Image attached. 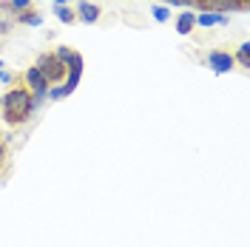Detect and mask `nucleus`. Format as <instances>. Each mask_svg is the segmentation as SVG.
Here are the masks:
<instances>
[{
    "instance_id": "nucleus-1",
    "label": "nucleus",
    "mask_w": 250,
    "mask_h": 247,
    "mask_svg": "<svg viewBox=\"0 0 250 247\" xmlns=\"http://www.w3.org/2000/svg\"><path fill=\"white\" fill-rule=\"evenodd\" d=\"M31 117V91L23 85H15L3 94V123L17 128Z\"/></svg>"
},
{
    "instance_id": "nucleus-18",
    "label": "nucleus",
    "mask_w": 250,
    "mask_h": 247,
    "mask_svg": "<svg viewBox=\"0 0 250 247\" xmlns=\"http://www.w3.org/2000/svg\"><path fill=\"white\" fill-rule=\"evenodd\" d=\"M0 68H6V65H3V60H0Z\"/></svg>"
},
{
    "instance_id": "nucleus-17",
    "label": "nucleus",
    "mask_w": 250,
    "mask_h": 247,
    "mask_svg": "<svg viewBox=\"0 0 250 247\" xmlns=\"http://www.w3.org/2000/svg\"><path fill=\"white\" fill-rule=\"evenodd\" d=\"M0 82H12V74L6 68H0Z\"/></svg>"
},
{
    "instance_id": "nucleus-8",
    "label": "nucleus",
    "mask_w": 250,
    "mask_h": 247,
    "mask_svg": "<svg viewBox=\"0 0 250 247\" xmlns=\"http://www.w3.org/2000/svg\"><path fill=\"white\" fill-rule=\"evenodd\" d=\"M193 29H196V15L193 12H182V15L176 17V31L179 34H190Z\"/></svg>"
},
{
    "instance_id": "nucleus-2",
    "label": "nucleus",
    "mask_w": 250,
    "mask_h": 247,
    "mask_svg": "<svg viewBox=\"0 0 250 247\" xmlns=\"http://www.w3.org/2000/svg\"><path fill=\"white\" fill-rule=\"evenodd\" d=\"M34 65L43 71V77L48 80V85H60L62 80H65V71H68V65H65V62H60L54 54H48V51H46V54H40Z\"/></svg>"
},
{
    "instance_id": "nucleus-6",
    "label": "nucleus",
    "mask_w": 250,
    "mask_h": 247,
    "mask_svg": "<svg viewBox=\"0 0 250 247\" xmlns=\"http://www.w3.org/2000/svg\"><path fill=\"white\" fill-rule=\"evenodd\" d=\"M225 23H230V17L222 15V12H202V15H196V26H205V29H210V26H225Z\"/></svg>"
},
{
    "instance_id": "nucleus-12",
    "label": "nucleus",
    "mask_w": 250,
    "mask_h": 247,
    "mask_svg": "<svg viewBox=\"0 0 250 247\" xmlns=\"http://www.w3.org/2000/svg\"><path fill=\"white\" fill-rule=\"evenodd\" d=\"M71 54H74V48H71V46H60L57 51H54V57H57L60 62H68V60H71Z\"/></svg>"
},
{
    "instance_id": "nucleus-10",
    "label": "nucleus",
    "mask_w": 250,
    "mask_h": 247,
    "mask_svg": "<svg viewBox=\"0 0 250 247\" xmlns=\"http://www.w3.org/2000/svg\"><path fill=\"white\" fill-rule=\"evenodd\" d=\"M233 60L242 65V68H250V43H242L239 46V51L233 54Z\"/></svg>"
},
{
    "instance_id": "nucleus-13",
    "label": "nucleus",
    "mask_w": 250,
    "mask_h": 247,
    "mask_svg": "<svg viewBox=\"0 0 250 247\" xmlns=\"http://www.w3.org/2000/svg\"><path fill=\"white\" fill-rule=\"evenodd\" d=\"M9 6H12V12H26V9H31V0H9Z\"/></svg>"
},
{
    "instance_id": "nucleus-15",
    "label": "nucleus",
    "mask_w": 250,
    "mask_h": 247,
    "mask_svg": "<svg viewBox=\"0 0 250 247\" xmlns=\"http://www.w3.org/2000/svg\"><path fill=\"white\" fill-rule=\"evenodd\" d=\"M6 156H9V145L0 139V170H3V165H6Z\"/></svg>"
},
{
    "instance_id": "nucleus-5",
    "label": "nucleus",
    "mask_w": 250,
    "mask_h": 247,
    "mask_svg": "<svg viewBox=\"0 0 250 247\" xmlns=\"http://www.w3.org/2000/svg\"><path fill=\"white\" fill-rule=\"evenodd\" d=\"M74 15H77L80 23H88V26H94V23L100 20V6H97V3H91V0H80L77 9H74Z\"/></svg>"
},
{
    "instance_id": "nucleus-7",
    "label": "nucleus",
    "mask_w": 250,
    "mask_h": 247,
    "mask_svg": "<svg viewBox=\"0 0 250 247\" xmlns=\"http://www.w3.org/2000/svg\"><path fill=\"white\" fill-rule=\"evenodd\" d=\"M17 23H23V26H31V29H37V26H43V15L40 12H34V9H26V12H17L15 17Z\"/></svg>"
},
{
    "instance_id": "nucleus-4",
    "label": "nucleus",
    "mask_w": 250,
    "mask_h": 247,
    "mask_svg": "<svg viewBox=\"0 0 250 247\" xmlns=\"http://www.w3.org/2000/svg\"><path fill=\"white\" fill-rule=\"evenodd\" d=\"M26 88H29L31 94H46L48 91V80L43 77V71H40L37 65L26 68Z\"/></svg>"
},
{
    "instance_id": "nucleus-11",
    "label": "nucleus",
    "mask_w": 250,
    "mask_h": 247,
    "mask_svg": "<svg viewBox=\"0 0 250 247\" xmlns=\"http://www.w3.org/2000/svg\"><path fill=\"white\" fill-rule=\"evenodd\" d=\"M151 15H154L156 23H165V20L171 17V12H168V6H154V9H151Z\"/></svg>"
},
{
    "instance_id": "nucleus-14",
    "label": "nucleus",
    "mask_w": 250,
    "mask_h": 247,
    "mask_svg": "<svg viewBox=\"0 0 250 247\" xmlns=\"http://www.w3.org/2000/svg\"><path fill=\"white\" fill-rule=\"evenodd\" d=\"M15 23H17V20H9V17H3V20H0V34L12 31V29H15Z\"/></svg>"
},
{
    "instance_id": "nucleus-3",
    "label": "nucleus",
    "mask_w": 250,
    "mask_h": 247,
    "mask_svg": "<svg viewBox=\"0 0 250 247\" xmlns=\"http://www.w3.org/2000/svg\"><path fill=\"white\" fill-rule=\"evenodd\" d=\"M208 65L213 68V74H228V71H233V65H236V60H233V54L230 51H210L208 54Z\"/></svg>"
},
{
    "instance_id": "nucleus-9",
    "label": "nucleus",
    "mask_w": 250,
    "mask_h": 247,
    "mask_svg": "<svg viewBox=\"0 0 250 247\" xmlns=\"http://www.w3.org/2000/svg\"><path fill=\"white\" fill-rule=\"evenodd\" d=\"M54 17H57L60 23H74V20H77L74 9H71L68 3H54Z\"/></svg>"
},
{
    "instance_id": "nucleus-16",
    "label": "nucleus",
    "mask_w": 250,
    "mask_h": 247,
    "mask_svg": "<svg viewBox=\"0 0 250 247\" xmlns=\"http://www.w3.org/2000/svg\"><path fill=\"white\" fill-rule=\"evenodd\" d=\"M168 6H196L199 0H165Z\"/></svg>"
}]
</instances>
